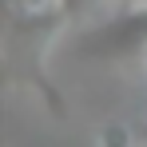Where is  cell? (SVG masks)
I'll use <instances>...</instances> for the list:
<instances>
[{"mask_svg": "<svg viewBox=\"0 0 147 147\" xmlns=\"http://www.w3.org/2000/svg\"><path fill=\"white\" fill-rule=\"evenodd\" d=\"M135 48H147V8H127V16L103 24L84 44V52L107 56V60H119V56H127V52H135Z\"/></svg>", "mask_w": 147, "mask_h": 147, "instance_id": "cell-1", "label": "cell"}, {"mask_svg": "<svg viewBox=\"0 0 147 147\" xmlns=\"http://www.w3.org/2000/svg\"><path fill=\"white\" fill-rule=\"evenodd\" d=\"M8 12L12 16H56L60 12V0H8Z\"/></svg>", "mask_w": 147, "mask_h": 147, "instance_id": "cell-2", "label": "cell"}, {"mask_svg": "<svg viewBox=\"0 0 147 147\" xmlns=\"http://www.w3.org/2000/svg\"><path fill=\"white\" fill-rule=\"evenodd\" d=\"M96 147H131V131H127L123 123H107L96 135Z\"/></svg>", "mask_w": 147, "mask_h": 147, "instance_id": "cell-3", "label": "cell"}, {"mask_svg": "<svg viewBox=\"0 0 147 147\" xmlns=\"http://www.w3.org/2000/svg\"><path fill=\"white\" fill-rule=\"evenodd\" d=\"M99 0H60V12H64V20H80L88 8H96Z\"/></svg>", "mask_w": 147, "mask_h": 147, "instance_id": "cell-4", "label": "cell"}, {"mask_svg": "<svg viewBox=\"0 0 147 147\" xmlns=\"http://www.w3.org/2000/svg\"><path fill=\"white\" fill-rule=\"evenodd\" d=\"M127 8H147V0H127Z\"/></svg>", "mask_w": 147, "mask_h": 147, "instance_id": "cell-5", "label": "cell"}]
</instances>
